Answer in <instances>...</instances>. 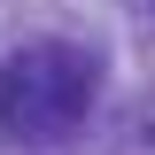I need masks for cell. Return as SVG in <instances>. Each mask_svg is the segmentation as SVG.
<instances>
[{"instance_id":"6da1fadb","label":"cell","mask_w":155,"mask_h":155,"mask_svg":"<svg viewBox=\"0 0 155 155\" xmlns=\"http://www.w3.org/2000/svg\"><path fill=\"white\" fill-rule=\"evenodd\" d=\"M93 101V54L78 47H31L0 70V124L16 140H62Z\"/></svg>"}]
</instances>
